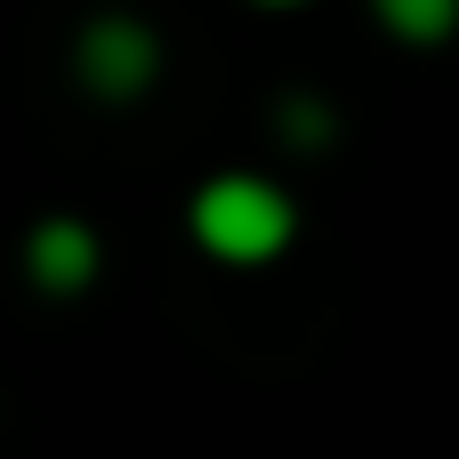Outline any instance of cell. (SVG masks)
Wrapping results in <instances>:
<instances>
[{"label":"cell","instance_id":"obj_3","mask_svg":"<svg viewBox=\"0 0 459 459\" xmlns=\"http://www.w3.org/2000/svg\"><path fill=\"white\" fill-rule=\"evenodd\" d=\"M97 266H105V242H97V226H81V218H40V226L24 234V282L48 290V299L89 290Z\"/></svg>","mask_w":459,"mask_h":459},{"label":"cell","instance_id":"obj_4","mask_svg":"<svg viewBox=\"0 0 459 459\" xmlns=\"http://www.w3.org/2000/svg\"><path fill=\"white\" fill-rule=\"evenodd\" d=\"M379 32L403 40V48H444L459 32V0H371Z\"/></svg>","mask_w":459,"mask_h":459},{"label":"cell","instance_id":"obj_1","mask_svg":"<svg viewBox=\"0 0 459 459\" xmlns=\"http://www.w3.org/2000/svg\"><path fill=\"white\" fill-rule=\"evenodd\" d=\"M186 226L218 266H274L299 242V202L258 169H218V178L194 186Z\"/></svg>","mask_w":459,"mask_h":459},{"label":"cell","instance_id":"obj_5","mask_svg":"<svg viewBox=\"0 0 459 459\" xmlns=\"http://www.w3.org/2000/svg\"><path fill=\"white\" fill-rule=\"evenodd\" d=\"M274 129H282L290 153H323V145L339 137V113H331L323 97H282V105H274Z\"/></svg>","mask_w":459,"mask_h":459},{"label":"cell","instance_id":"obj_6","mask_svg":"<svg viewBox=\"0 0 459 459\" xmlns=\"http://www.w3.org/2000/svg\"><path fill=\"white\" fill-rule=\"evenodd\" d=\"M250 8H307V0H250Z\"/></svg>","mask_w":459,"mask_h":459},{"label":"cell","instance_id":"obj_2","mask_svg":"<svg viewBox=\"0 0 459 459\" xmlns=\"http://www.w3.org/2000/svg\"><path fill=\"white\" fill-rule=\"evenodd\" d=\"M73 81L97 105H137L161 81V32L145 16H129V8H97L73 32Z\"/></svg>","mask_w":459,"mask_h":459}]
</instances>
